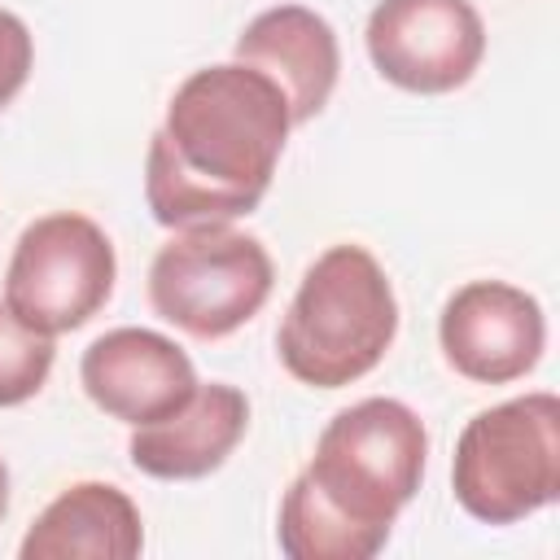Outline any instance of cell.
Instances as JSON below:
<instances>
[{
  "instance_id": "3",
  "label": "cell",
  "mask_w": 560,
  "mask_h": 560,
  "mask_svg": "<svg viewBox=\"0 0 560 560\" xmlns=\"http://www.w3.org/2000/svg\"><path fill=\"white\" fill-rule=\"evenodd\" d=\"M429 464V429L402 398H359L341 407L315 438V455L298 472L311 494L341 521L376 538L394 534L398 512L416 499Z\"/></svg>"
},
{
  "instance_id": "13",
  "label": "cell",
  "mask_w": 560,
  "mask_h": 560,
  "mask_svg": "<svg viewBox=\"0 0 560 560\" xmlns=\"http://www.w3.org/2000/svg\"><path fill=\"white\" fill-rule=\"evenodd\" d=\"M52 359H57V337L22 324L0 302V407L31 402L48 385Z\"/></svg>"
},
{
  "instance_id": "5",
  "label": "cell",
  "mask_w": 560,
  "mask_h": 560,
  "mask_svg": "<svg viewBox=\"0 0 560 560\" xmlns=\"http://www.w3.org/2000/svg\"><path fill=\"white\" fill-rule=\"evenodd\" d=\"M276 262L267 245L232 223L179 228L149 262V306L171 328L219 341L245 328L271 298Z\"/></svg>"
},
{
  "instance_id": "4",
  "label": "cell",
  "mask_w": 560,
  "mask_h": 560,
  "mask_svg": "<svg viewBox=\"0 0 560 560\" xmlns=\"http://www.w3.org/2000/svg\"><path fill=\"white\" fill-rule=\"evenodd\" d=\"M455 503L481 525H516L560 499V398L547 389L477 411L451 455Z\"/></svg>"
},
{
  "instance_id": "14",
  "label": "cell",
  "mask_w": 560,
  "mask_h": 560,
  "mask_svg": "<svg viewBox=\"0 0 560 560\" xmlns=\"http://www.w3.org/2000/svg\"><path fill=\"white\" fill-rule=\"evenodd\" d=\"M31 66H35L31 26L13 9H0V109H9L18 101V92L31 79Z\"/></svg>"
},
{
  "instance_id": "15",
  "label": "cell",
  "mask_w": 560,
  "mask_h": 560,
  "mask_svg": "<svg viewBox=\"0 0 560 560\" xmlns=\"http://www.w3.org/2000/svg\"><path fill=\"white\" fill-rule=\"evenodd\" d=\"M4 512H9V468L0 459V521H4Z\"/></svg>"
},
{
  "instance_id": "6",
  "label": "cell",
  "mask_w": 560,
  "mask_h": 560,
  "mask_svg": "<svg viewBox=\"0 0 560 560\" xmlns=\"http://www.w3.org/2000/svg\"><path fill=\"white\" fill-rule=\"evenodd\" d=\"M114 280L118 254L109 232L79 210H52L22 228L4 267L0 302L22 324L61 337L105 311Z\"/></svg>"
},
{
  "instance_id": "10",
  "label": "cell",
  "mask_w": 560,
  "mask_h": 560,
  "mask_svg": "<svg viewBox=\"0 0 560 560\" xmlns=\"http://www.w3.org/2000/svg\"><path fill=\"white\" fill-rule=\"evenodd\" d=\"M232 61L262 70L289 101L293 127L324 114L341 74V44L324 13L306 4H271L245 22Z\"/></svg>"
},
{
  "instance_id": "1",
  "label": "cell",
  "mask_w": 560,
  "mask_h": 560,
  "mask_svg": "<svg viewBox=\"0 0 560 560\" xmlns=\"http://www.w3.org/2000/svg\"><path fill=\"white\" fill-rule=\"evenodd\" d=\"M289 131V101L262 70L245 61L192 70L149 136V214L171 232L254 214L276 179Z\"/></svg>"
},
{
  "instance_id": "9",
  "label": "cell",
  "mask_w": 560,
  "mask_h": 560,
  "mask_svg": "<svg viewBox=\"0 0 560 560\" xmlns=\"http://www.w3.org/2000/svg\"><path fill=\"white\" fill-rule=\"evenodd\" d=\"M79 385L96 411L136 429L184 407L197 389V368L166 332L122 324L83 350Z\"/></svg>"
},
{
  "instance_id": "8",
  "label": "cell",
  "mask_w": 560,
  "mask_h": 560,
  "mask_svg": "<svg viewBox=\"0 0 560 560\" xmlns=\"http://www.w3.org/2000/svg\"><path fill=\"white\" fill-rule=\"evenodd\" d=\"M442 359L472 385H512L547 350V315L534 293L508 280L459 284L438 315Z\"/></svg>"
},
{
  "instance_id": "12",
  "label": "cell",
  "mask_w": 560,
  "mask_h": 560,
  "mask_svg": "<svg viewBox=\"0 0 560 560\" xmlns=\"http://www.w3.org/2000/svg\"><path fill=\"white\" fill-rule=\"evenodd\" d=\"M144 547V521L114 481L66 486L22 534V560H131Z\"/></svg>"
},
{
  "instance_id": "11",
  "label": "cell",
  "mask_w": 560,
  "mask_h": 560,
  "mask_svg": "<svg viewBox=\"0 0 560 560\" xmlns=\"http://www.w3.org/2000/svg\"><path fill=\"white\" fill-rule=\"evenodd\" d=\"M249 433V398L228 381L192 389L184 407L153 424H136L127 455L131 468L153 481H201L228 464V455Z\"/></svg>"
},
{
  "instance_id": "7",
  "label": "cell",
  "mask_w": 560,
  "mask_h": 560,
  "mask_svg": "<svg viewBox=\"0 0 560 560\" xmlns=\"http://www.w3.org/2000/svg\"><path fill=\"white\" fill-rule=\"evenodd\" d=\"M363 44L385 83L446 96L481 70L486 22L472 0H376Z\"/></svg>"
},
{
  "instance_id": "2",
  "label": "cell",
  "mask_w": 560,
  "mask_h": 560,
  "mask_svg": "<svg viewBox=\"0 0 560 560\" xmlns=\"http://www.w3.org/2000/svg\"><path fill=\"white\" fill-rule=\"evenodd\" d=\"M398 337V298L368 245H328L298 280L276 328L284 372L311 389L363 381Z\"/></svg>"
}]
</instances>
